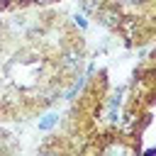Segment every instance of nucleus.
Returning <instances> with one entry per match:
<instances>
[{
    "mask_svg": "<svg viewBox=\"0 0 156 156\" xmlns=\"http://www.w3.org/2000/svg\"><path fill=\"white\" fill-rule=\"evenodd\" d=\"M95 12H98V20L105 27H119V20H122L119 10H115V7H98Z\"/></svg>",
    "mask_w": 156,
    "mask_h": 156,
    "instance_id": "f257e3e1",
    "label": "nucleus"
},
{
    "mask_svg": "<svg viewBox=\"0 0 156 156\" xmlns=\"http://www.w3.org/2000/svg\"><path fill=\"white\" fill-rule=\"evenodd\" d=\"M80 61H83V56H80V51H76V49H68V51H63V56H61V66H63L66 71H76V68L80 66Z\"/></svg>",
    "mask_w": 156,
    "mask_h": 156,
    "instance_id": "f03ea898",
    "label": "nucleus"
},
{
    "mask_svg": "<svg viewBox=\"0 0 156 156\" xmlns=\"http://www.w3.org/2000/svg\"><path fill=\"white\" fill-rule=\"evenodd\" d=\"M56 122H58V115L49 112V115H44V117L39 119V129H41V132H49V129L56 127Z\"/></svg>",
    "mask_w": 156,
    "mask_h": 156,
    "instance_id": "7ed1b4c3",
    "label": "nucleus"
},
{
    "mask_svg": "<svg viewBox=\"0 0 156 156\" xmlns=\"http://www.w3.org/2000/svg\"><path fill=\"white\" fill-rule=\"evenodd\" d=\"M83 85H85V78H80V80H76V83H73V85L68 88V93H66V100H73V98H76V93H78V90H80Z\"/></svg>",
    "mask_w": 156,
    "mask_h": 156,
    "instance_id": "20e7f679",
    "label": "nucleus"
},
{
    "mask_svg": "<svg viewBox=\"0 0 156 156\" xmlns=\"http://www.w3.org/2000/svg\"><path fill=\"white\" fill-rule=\"evenodd\" d=\"M80 5H83L88 12H95V10L100 7V0H80Z\"/></svg>",
    "mask_w": 156,
    "mask_h": 156,
    "instance_id": "39448f33",
    "label": "nucleus"
},
{
    "mask_svg": "<svg viewBox=\"0 0 156 156\" xmlns=\"http://www.w3.org/2000/svg\"><path fill=\"white\" fill-rule=\"evenodd\" d=\"M73 22H76L80 29H85V27H88V22H85V17H83V15H73Z\"/></svg>",
    "mask_w": 156,
    "mask_h": 156,
    "instance_id": "423d86ee",
    "label": "nucleus"
},
{
    "mask_svg": "<svg viewBox=\"0 0 156 156\" xmlns=\"http://www.w3.org/2000/svg\"><path fill=\"white\" fill-rule=\"evenodd\" d=\"M12 27H15V29H24V27H27V22H24V17H15V22H12Z\"/></svg>",
    "mask_w": 156,
    "mask_h": 156,
    "instance_id": "0eeeda50",
    "label": "nucleus"
},
{
    "mask_svg": "<svg viewBox=\"0 0 156 156\" xmlns=\"http://www.w3.org/2000/svg\"><path fill=\"white\" fill-rule=\"evenodd\" d=\"M34 2H41V5H46V2H54V0H34Z\"/></svg>",
    "mask_w": 156,
    "mask_h": 156,
    "instance_id": "6e6552de",
    "label": "nucleus"
},
{
    "mask_svg": "<svg viewBox=\"0 0 156 156\" xmlns=\"http://www.w3.org/2000/svg\"><path fill=\"white\" fill-rule=\"evenodd\" d=\"M2 7H7V0H0V10H2Z\"/></svg>",
    "mask_w": 156,
    "mask_h": 156,
    "instance_id": "1a4fd4ad",
    "label": "nucleus"
},
{
    "mask_svg": "<svg viewBox=\"0 0 156 156\" xmlns=\"http://www.w3.org/2000/svg\"><path fill=\"white\" fill-rule=\"evenodd\" d=\"M15 2H27V0H15Z\"/></svg>",
    "mask_w": 156,
    "mask_h": 156,
    "instance_id": "9d476101",
    "label": "nucleus"
}]
</instances>
